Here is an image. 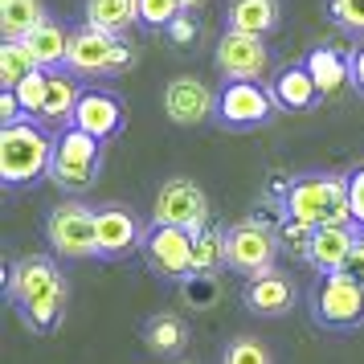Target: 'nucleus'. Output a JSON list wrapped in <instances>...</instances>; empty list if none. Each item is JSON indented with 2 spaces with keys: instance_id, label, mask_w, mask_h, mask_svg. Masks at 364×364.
Here are the masks:
<instances>
[{
  "instance_id": "1",
  "label": "nucleus",
  "mask_w": 364,
  "mask_h": 364,
  "mask_svg": "<svg viewBox=\"0 0 364 364\" xmlns=\"http://www.w3.org/2000/svg\"><path fill=\"white\" fill-rule=\"evenodd\" d=\"M58 254H25L4 274V299L33 336H53L66 319L70 282Z\"/></svg>"
},
{
  "instance_id": "2",
  "label": "nucleus",
  "mask_w": 364,
  "mask_h": 364,
  "mask_svg": "<svg viewBox=\"0 0 364 364\" xmlns=\"http://www.w3.org/2000/svg\"><path fill=\"white\" fill-rule=\"evenodd\" d=\"M53 144L58 132L41 119H21L13 127H0V184L4 188H25L50 176Z\"/></svg>"
},
{
  "instance_id": "3",
  "label": "nucleus",
  "mask_w": 364,
  "mask_h": 364,
  "mask_svg": "<svg viewBox=\"0 0 364 364\" xmlns=\"http://www.w3.org/2000/svg\"><path fill=\"white\" fill-rule=\"evenodd\" d=\"M282 209L307 225H336L348 217V176L344 172H303L291 176V188L282 197Z\"/></svg>"
},
{
  "instance_id": "4",
  "label": "nucleus",
  "mask_w": 364,
  "mask_h": 364,
  "mask_svg": "<svg viewBox=\"0 0 364 364\" xmlns=\"http://www.w3.org/2000/svg\"><path fill=\"white\" fill-rule=\"evenodd\" d=\"M307 311H311L315 328L348 336V331L364 328V287L348 270H331V274H315L311 291H307Z\"/></svg>"
},
{
  "instance_id": "5",
  "label": "nucleus",
  "mask_w": 364,
  "mask_h": 364,
  "mask_svg": "<svg viewBox=\"0 0 364 364\" xmlns=\"http://www.w3.org/2000/svg\"><path fill=\"white\" fill-rule=\"evenodd\" d=\"M102 139L86 135L82 127H62L58 144H53V164H50V181L58 184V193L66 197H82L90 193L102 176Z\"/></svg>"
},
{
  "instance_id": "6",
  "label": "nucleus",
  "mask_w": 364,
  "mask_h": 364,
  "mask_svg": "<svg viewBox=\"0 0 364 364\" xmlns=\"http://www.w3.org/2000/svg\"><path fill=\"white\" fill-rule=\"evenodd\" d=\"M46 242L62 262H82L99 258V230H95V209L86 200H58L46 213Z\"/></svg>"
},
{
  "instance_id": "7",
  "label": "nucleus",
  "mask_w": 364,
  "mask_h": 364,
  "mask_svg": "<svg viewBox=\"0 0 364 364\" xmlns=\"http://www.w3.org/2000/svg\"><path fill=\"white\" fill-rule=\"evenodd\" d=\"M144 262L151 266V274H160L168 282H181L184 274L197 270V237L181 225H164V221H148L144 242H139Z\"/></svg>"
},
{
  "instance_id": "8",
  "label": "nucleus",
  "mask_w": 364,
  "mask_h": 364,
  "mask_svg": "<svg viewBox=\"0 0 364 364\" xmlns=\"http://www.w3.org/2000/svg\"><path fill=\"white\" fill-rule=\"evenodd\" d=\"M151 221L181 225V230L197 233L213 221V209H209V197H205V188H200L197 181H188V176H168V181L156 188Z\"/></svg>"
},
{
  "instance_id": "9",
  "label": "nucleus",
  "mask_w": 364,
  "mask_h": 364,
  "mask_svg": "<svg viewBox=\"0 0 364 364\" xmlns=\"http://www.w3.org/2000/svg\"><path fill=\"white\" fill-rule=\"evenodd\" d=\"M279 250V233L262 225L258 217H242L237 225H230V270L242 279H258V274L279 270L274 266Z\"/></svg>"
},
{
  "instance_id": "10",
  "label": "nucleus",
  "mask_w": 364,
  "mask_h": 364,
  "mask_svg": "<svg viewBox=\"0 0 364 364\" xmlns=\"http://www.w3.org/2000/svg\"><path fill=\"white\" fill-rule=\"evenodd\" d=\"M279 102L266 82H225L217 90V123L230 132H250L270 123Z\"/></svg>"
},
{
  "instance_id": "11",
  "label": "nucleus",
  "mask_w": 364,
  "mask_h": 364,
  "mask_svg": "<svg viewBox=\"0 0 364 364\" xmlns=\"http://www.w3.org/2000/svg\"><path fill=\"white\" fill-rule=\"evenodd\" d=\"M213 62L225 82H262L266 70H270V50H266L262 37L225 29V33L217 37Z\"/></svg>"
},
{
  "instance_id": "12",
  "label": "nucleus",
  "mask_w": 364,
  "mask_h": 364,
  "mask_svg": "<svg viewBox=\"0 0 364 364\" xmlns=\"http://www.w3.org/2000/svg\"><path fill=\"white\" fill-rule=\"evenodd\" d=\"M164 115L176 123V127H200V123H209L217 119V90L193 78V74H176V78H168L164 82Z\"/></svg>"
},
{
  "instance_id": "13",
  "label": "nucleus",
  "mask_w": 364,
  "mask_h": 364,
  "mask_svg": "<svg viewBox=\"0 0 364 364\" xmlns=\"http://www.w3.org/2000/svg\"><path fill=\"white\" fill-rule=\"evenodd\" d=\"M70 127H82L86 135L107 144V139H115L127 127V102H123V95L107 90V86H86Z\"/></svg>"
},
{
  "instance_id": "14",
  "label": "nucleus",
  "mask_w": 364,
  "mask_h": 364,
  "mask_svg": "<svg viewBox=\"0 0 364 364\" xmlns=\"http://www.w3.org/2000/svg\"><path fill=\"white\" fill-rule=\"evenodd\" d=\"M295 303H299V287L282 270L246 279V287H242V307L258 319H282L287 311H295Z\"/></svg>"
},
{
  "instance_id": "15",
  "label": "nucleus",
  "mask_w": 364,
  "mask_h": 364,
  "mask_svg": "<svg viewBox=\"0 0 364 364\" xmlns=\"http://www.w3.org/2000/svg\"><path fill=\"white\" fill-rule=\"evenodd\" d=\"M115 46H119V33H107V29H95V25L82 21L78 29H70V62H66V70L78 74V78H107Z\"/></svg>"
},
{
  "instance_id": "16",
  "label": "nucleus",
  "mask_w": 364,
  "mask_h": 364,
  "mask_svg": "<svg viewBox=\"0 0 364 364\" xmlns=\"http://www.w3.org/2000/svg\"><path fill=\"white\" fill-rule=\"evenodd\" d=\"M95 230H99V258H111L115 262L123 254L139 250L148 225H139V217L127 205H99L95 209Z\"/></svg>"
},
{
  "instance_id": "17",
  "label": "nucleus",
  "mask_w": 364,
  "mask_h": 364,
  "mask_svg": "<svg viewBox=\"0 0 364 364\" xmlns=\"http://www.w3.org/2000/svg\"><path fill=\"white\" fill-rule=\"evenodd\" d=\"M266 86H270V95H274V102H279V111H287V115H311L315 107L323 102V95H319V86H315L307 62H287L282 70L270 74Z\"/></svg>"
},
{
  "instance_id": "18",
  "label": "nucleus",
  "mask_w": 364,
  "mask_h": 364,
  "mask_svg": "<svg viewBox=\"0 0 364 364\" xmlns=\"http://www.w3.org/2000/svg\"><path fill=\"white\" fill-rule=\"evenodd\" d=\"M360 242V230L352 221H336V225H319L311 237V250H307V266L315 274H331V270H344L348 254Z\"/></svg>"
},
{
  "instance_id": "19",
  "label": "nucleus",
  "mask_w": 364,
  "mask_h": 364,
  "mask_svg": "<svg viewBox=\"0 0 364 364\" xmlns=\"http://www.w3.org/2000/svg\"><path fill=\"white\" fill-rule=\"evenodd\" d=\"M78 99H82V82L78 74L70 70H50V86H46V102H41V123L46 127H70L74 123V111H78Z\"/></svg>"
},
{
  "instance_id": "20",
  "label": "nucleus",
  "mask_w": 364,
  "mask_h": 364,
  "mask_svg": "<svg viewBox=\"0 0 364 364\" xmlns=\"http://www.w3.org/2000/svg\"><path fill=\"white\" fill-rule=\"evenodd\" d=\"M303 62H307V70H311V78H315V86H319L323 102L340 99V95L352 90V66H348L344 53H336L331 46H311Z\"/></svg>"
},
{
  "instance_id": "21",
  "label": "nucleus",
  "mask_w": 364,
  "mask_h": 364,
  "mask_svg": "<svg viewBox=\"0 0 364 364\" xmlns=\"http://www.w3.org/2000/svg\"><path fill=\"white\" fill-rule=\"evenodd\" d=\"M279 25H282V0H230L225 4V29L270 37Z\"/></svg>"
},
{
  "instance_id": "22",
  "label": "nucleus",
  "mask_w": 364,
  "mask_h": 364,
  "mask_svg": "<svg viewBox=\"0 0 364 364\" xmlns=\"http://www.w3.org/2000/svg\"><path fill=\"white\" fill-rule=\"evenodd\" d=\"M139 336H144V348H148L151 356H160V360H176L184 348H188V323L172 311L148 315Z\"/></svg>"
},
{
  "instance_id": "23",
  "label": "nucleus",
  "mask_w": 364,
  "mask_h": 364,
  "mask_svg": "<svg viewBox=\"0 0 364 364\" xmlns=\"http://www.w3.org/2000/svg\"><path fill=\"white\" fill-rule=\"evenodd\" d=\"M21 41L33 50V58H37L41 70H66V62H70V29H62L58 21L46 17L33 33H25Z\"/></svg>"
},
{
  "instance_id": "24",
  "label": "nucleus",
  "mask_w": 364,
  "mask_h": 364,
  "mask_svg": "<svg viewBox=\"0 0 364 364\" xmlns=\"http://www.w3.org/2000/svg\"><path fill=\"white\" fill-rule=\"evenodd\" d=\"M86 25L107 33H132L139 25V0H86Z\"/></svg>"
},
{
  "instance_id": "25",
  "label": "nucleus",
  "mask_w": 364,
  "mask_h": 364,
  "mask_svg": "<svg viewBox=\"0 0 364 364\" xmlns=\"http://www.w3.org/2000/svg\"><path fill=\"white\" fill-rule=\"evenodd\" d=\"M176 291H181V303L188 311H213L217 303H221V295H225L217 270H193V274H184L176 282Z\"/></svg>"
},
{
  "instance_id": "26",
  "label": "nucleus",
  "mask_w": 364,
  "mask_h": 364,
  "mask_svg": "<svg viewBox=\"0 0 364 364\" xmlns=\"http://www.w3.org/2000/svg\"><path fill=\"white\" fill-rule=\"evenodd\" d=\"M46 21L41 0H0V33L4 37H25Z\"/></svg>"
},
{
  "instance_id": "27",
  "label": "nucleus",
  "mask_w": 364,
  "mask_h": 364,
  "mask_svg": "<svg viewBox=\"0 0 364 364\" xmlns=\"http://www.w3.org/2000/svg\"><path fill=\"white\" fill-rule=\"evenodd\" d=\"M33 70H41V66H37L33 50H29L21 37H4V41H0V86L25 82Z\"/></svg>"
},
{
  "instance_id": "28",
  "label": "nucleus",
  "mask_w": 364,
  "mask_h": 364,
  "mask_svg": "<svg viewBox=\"0 0 364 364\" xmlns=\"http://www.w3.org/2000/svg\"><path fill=\"white\" fill-rule=\"evenodd\" d=\"M193 237H197V270H221V266H230V225L209 221Z\"/></svg>"
},
{
  "instance_id": "29",
  "label": "nucleus",
  "mask_w": 364,
  "mask_h": 364,
  "mask_svg": "<svg viewBox=\"0 0 364 364\" xmlns=\"http://www.w3.org/2000/svg\"><path fill=\"white\" fill-rule=\"evenodd\" d=\"M279 246L287 250V254H295L299 262H307V250H311V237H315V225H307V221H299V217H282L279 221Z\"/></svg>"
},
{
  "instance_id": "30",
  "label": "nucleus",
  "mask_w": 364,
  "mask_h": 364,
  "mask_svg": "<svg viewBox=\"0 0 364 364\" xmlns=\"http://www.w3.org/2000/svg\"><path fill=\"white\" fill-rule=\"evenodd\" d=\"M221 364H274V352L254 336H233L221 352Z\"/></svg>"
},
{
  "instance_id": "31",
  "label": "nucleus",
  "mask_w": 364,
  "mask_h": 364,
  "mask_svg": "<svg viewBox=\"0 0 364 364\" xmlns=\"http://www.w3.org/2000/svg\"><path fill=\"white\" fill-rule=\"evenodd\" d=\"M328 21L352 37H364V0H328Z\"/></svg>"
},
{
  "instance_id": "32",
  "label": "nucleus",
  "mask_w": 364,
  "mask_h": 364,
  "mask_svg": "<svg viewBox=\"0 0 364 364\" xmlns=\"http://www.w3.org/2000/svg\"><path fill=\"white\" fill-rule=\"evenodd\" d=\"M184 13V0H139V25L144 29H168Z\"/></svg>"
},
{
  "instance_id": "33",
  "label": "nucleus",
  "mask_w": 364,
  "mask_h": 364,
  "mask_svg": "<svg viewBox=\"0 0 364 364\" xmlns=\"http://www.w3.org/2000/svg\"><path fill=\"white\" fill-rule=\"evenodd\" d=\"M46 86H50V70H33L25 82H17L13 90H17L21 107H25V115L37 119L41 115V102H46Z\"/></svg>"
},
{
  "instance_id": "34",
  "label": "nucleus",
  "mask_w": 364,
  "mask_h": 364,
  "mask_svg": "<svg viewBox=\"0 0 364 364\" xmlns=\"http://www.w3.org/2000/svg\"><path fill=\"white\" fill-rule=\"evenodd\" d=\"M164 37H168V46L172 50H193L200 41V21H197V9H184L181 17L172 21L164 29Z\"/></svg>"
},
{
  "instance_id": "35",
  "label": "nucleus",
  "mask_w": 364,
  "mask_h": 364,
  "mask_svg": "<svg viewBox=\"0 0 364 364\" xmlns=\"http://www.w3.org/2000/svg\"><path fill=\"white\" fill-rule=\"evenodd\" d=\"M348 217H352V225L364 233V164L348 168Z\"/></svg>"
},
{
  "instance_id": "36",
  "label": "nucleus",
  "mask_w": 364,
  "mask_h": 364,
  "mask_svg": "<svg viewBox=\"0 0 364 364\" xmlns=\"http://www.w3.org/2000/svg\"><path fill=\"white\" fill-rule=\"evenodd\" d=\"M21 119H29V115H25V107H21L17 90H13V86H0V127H13Z\"/></svg>"
},
{
  "instance_id": "37",
  "label": "nucleus",
  "mask_w": 364,
  "mask_h": 364,
  "mask_svg": "<svg viewBox=\"0 0 364 364\" xmlns=\"http://www.w3.org/2000/svg\"><path fill=\"white\" fill-rule=\"evenodd\" d=\"M132 66H135V46L127 41V37H119L115 53H111V70H107V78H119V74H127Z\"/></svg>"
},
{
  "instance_id": "38",
  "label": "nucleus",
  "mask_w": 364,
  "mask_h": 364,
  "mask_svg": "<svg viewBox=\"0 0 364 364\" xmlns=\"http://www.w3.org/2000/svg\"><path fill=\"white\" fill-rule=\"evenodd\" d=\"M348 66H352V90L364 95V37L356 41V50L348 53Z\"/></svg>"
},
{
  "instance_id": "39",
  "label": "nucleus",
  "mask_w": 364,
  "mask_h": 364,
  "mask_svg": "<svg viewBox=\"0 0 364 364\" xmlns=\"http://www.w3.org/2000/svg\"><path fill=\"white\" fill-rule=\"evenodd\" d=\"M348 274H352V279L360 282L364 287V233H360V242H356V250H352V254H348V266H344Z\"/></svg>"
},
{
  "instance_id": "40",
  "label": "nucleus",
  "mask_w": 364,
  "mask_h": 364,
  "mask_svg": "<svg viewBox=\"0 0 364 364\" xmlns=\"http://www.w3.org/2000/svg\"><path fill=\"white\" fill-rule=\"evenodd\" d=\"M205 4H209V0H184V9H197V13L205 9Z\"/></svg>"
},
{
  "instance_id": "41",
  "label": "nucleus",
  "mask_w": 364,
  "mask_h": 364,
  "mask_svg": "<svg viewBox=\"0 0 364 364\" xmlns=\"http://www.w3.org/2000/svg\"><path fill=\"white\" fill-rule=\"evenodd\" d=\"M176 364H188V360H176Z\"/></svg>"
}]
</instances>
